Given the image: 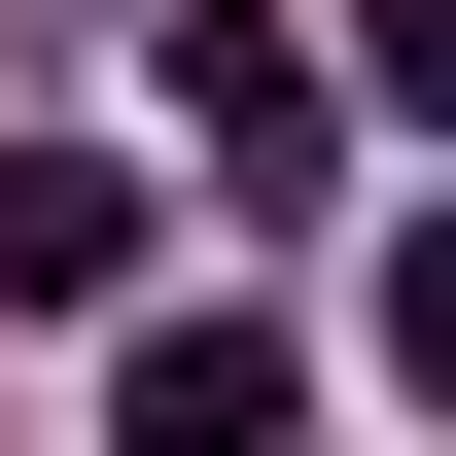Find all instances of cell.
Here are the masks:
<instances>
[{"instance_id":"7a4b0ae2","label":"cell","mask_w":456,"mask_h":456,"mask_svg":"<svg viewBox=\"0 0 456 456\" xmlns=\"http://www.w3.org/2000/svg\"><path fill=\"white\" fill-rule=\"evenodd\" d=\"M175 141H211L246 211H281V175H351V70L281 36V0H175Z\"/></svg>"},{"instance_id":"3957f363","label":"cell","mask_w":456,"mask_h":456,"mask_svg":"<svg viewBox=\"0 0 456 456\" xmlns=\"http://www.w3.org/2000/svg\"><path fill=\"white\" fill-rule=\"evenodd\" d=\"M0 316H141V175L106 141H0Z\"/></svg>"},{"instance_id":"6da1fadb","label":"cell","mask_w":456,"mask_h":456,"mask_svg":"<svg viewBox=\"0 0 456 456\" xmlns=\"http://www.w3.org/2000/svg\"><path fill=\"white\" fill-rule=\"evenodd\" d=\"M106 456H316V351H281V316H175V281H141V316H106Z\"/></svg>"}]
</instances>
